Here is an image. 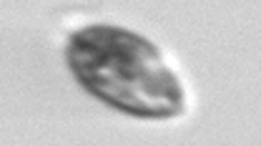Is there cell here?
I'll list each match as a JSON object with an SVG mask.
<instances>
[{
  "label": "cell",
  "mask_w": 261,
  "mask_h": 146,
  "mask_svg": "<svg viewBox=\"0 0 261 146\" xmlns=\"http://www.w3.org/2000/svg\"><path fill=\"white\" fill-rule=\"evenodd\" d=\"M68 66L98 101L141 118H173L186 109L184 86L161 51L141 33L96 23L68 40Z\"/></svg>",
  "instance_id": "1"
}]
</instances>
